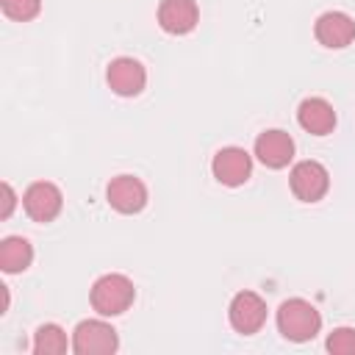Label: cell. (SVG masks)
Masks as SVG:
<instances>
[{"mask_svg": "<svg viewBox=\"0 0 355 355\" xmlns=\"http://www.w3.org/2000/svg\"><path fill=\"white\" fill-rule=\"evenodd\" d=\"M89 300H92V308L100 316H119V313H125L133 305L136 288H133V280L128 275L108 272V275L94 280Z\"/></svg>", "mask_w": 355, "mask_h": 355, "instance_id": "obj_1", "label": "cell"}, {"mask_svg": "<svg viewBox=\"0 0 355 355\" xmlns=\"http://www.w3.org/2000/svg\"><path fill=\"white\" fill-rule=\"evenodd\" d=\"M277 330L288 341H311L322 330V313L302 297H291L277 308Z\"/></svg>", "mask_w": 355, "mask_h": 355, "instance_id": "obj_2", "label": "cell"}, {"mask_svg": "<svg viewBox=\"0 0 355 355\" xmlns=\"http://www.w3.org/2000/svg\"><path fill=\"white\" fill-rule=\"evenodd\" d=\"M119 347L116 330L103 319H83L72 333V349L78 355H111Z\"/></svg>", "mask_w": 355, "mask_h": 355, "instance_id": "obj_3", "label": "cell"}, {"mask_svg": "<svg viewBox=\"0 0 355 355\" xmlns=\"http://www.w3.org/2000/svg\"><path fill=\"white\" fill-rule=\"evenodd\" d=\"M291 191L302 202H319L330 189V175L319 161H300L288 175Z\"/></svg>", "mask_w": 355, "mask_h": 355, "instance_id": "obj_4", "label": "cell"}, {"mask_svg": "<svg viewBox=\"0 0 355 355\" xmlns=\"http://www.w3.org/2000/svg\"><path fill=\"white\" fill-rule=\"evenodd\" d=\"M22 205H25V214L33 222H53L64 208V194H61V189L55 183L36 180L22 194Z\"/></svg>", "mask_w": 355, "mask_h": 355, "instance_id": "obj_5", "label": "cell"}, {"mask_svg": "<svg viewBox=\"0 0 355 355\" xmlns=\"http://www.w3.org/2000/svg\"><path fill=\"white\" fill-rule=\"evenodd\" d=\"M227 319L233 324L236 333L241 336H252L263 327L266 322V302L255 294V291H239L233 300H230V308H227Z\"/></svg>", "mask_w": 355, "mask_h": 355, "instance_id": "obj_6", "label": "cell"}, {"mask_svg": "<svg viewBox=\"0 0 355 355\" xmlns=\"http://www.w3.org/2000/svg\"><path fill=\"white\" fill-rule=\"evenodd\" d=\"M211 172L222 186H241L252 175V155L244 147H222L211 161Z\"/></svg>", "mask_w": 355, "mask_h": 355, "instance_id": "obj_7", "label": "cell"}, {"mask_svg": "<svg viewBox=\"0 0 355 355\" xmlns=\"http://www.w3.org/2000/svg\"><path fill=\"white\" fill-rule=\"evenodd\" d=\"M105 200L119 214H139L147 205V186L133 175H116L105 186Z\"/></svg>", "mask_w": 355, "mask_h": 355, "instance_id": "obj_8", "label": "cell"}, {"mask_svg": "<svg viewBox=\"0 0 355 355\" xmlns=\"http://www.w3.org/2000/svg\"><path fill=\"white\" fill-rule=\"evenodd\" d=\"M313 36L319 44H324L330 50H341V47L352 44V39H355V19L344 11H324V14H319V19L313 25Z\"/></svg>", "mask_w": 355, "mask_h": 355, "instance_id": "obj_9", "label": "cell"}, {"mask_svg": "<svg viewBox=\"0 0 355 355\" xmlns=\"http://www.w3.org/2000/svg\"><path fill=\"white\" fill-rule=\"evenodd\" d=\"M105 80H108L111 92H116L119 97H136L147 83V72L136 58L122 55V58H114L108 64Z\"/></svg>", "mask_w": 355, "mask_h": 355, "instance_id": "obj_10", "label": "cell"}, {"mask_svg": "<svg viewBox=\"0 0 355 355\" xmlns=\"http://www.w3.org/2000/svg\"><path fill=\"white\" fill-rule=\"evenodd\" d=\"M255 155L263 166L269 169H283L288 166V161L294 158V139L280 130V128H272V130H263L258 139H255Z\"/></svg>", "mask_w": 355, "mask_h": 355, "instance_id": "obj_11", "label": "cell"}, {"mask_svg": "<svg viewBox=\"0 0 355 355\" xmlns=\"http://www.w3.org/2000/svg\"><path fill=\"white\" fill-rule=\"evenodd\" d=\"M197 19H200V8L194 0H161V6H158V25L166 33L183 36V33L194 31Z\"/></svg>", "mask_w": 355, "mask_h": 355, "instance_id": "obj_12", "label": "cell"}, {"mask_svg": "<svg viewBox=\"0 0 355 355\" xmlns=\"http://www.w3.org/2000/svg\"><path fill=\"white\" fill-rule=\"evenodd\" d=\"M297 122L313 136H327L336 128V111L324 97H305L297 108Z\"/></svg>", "mask_w": 355, "mask_h": 355, "instance_id": "obj_13", "label": "cell"}, {"mask_svg": "<svg viewBox=\"0 0 355 355\" xmlns=\"http://www.w3.org/2000/svg\"><path fill=\"white\" fill-rule=\"evenodd\" d=\"M33 261V247L28 239L22 236H6L0 241V269L14 275V272H25Z\"/></svg>", "mask_w": 355, "mask_h": 355, "instance_id": "obj_14", "label": "cell"}, {"mask_svg": "<svg viewBox=\"0 0 355 355\" xmlns=\"http://www.w3.org/2000/svg\"><path fill=\"white\" fill-rule=\"evenodd\" d=\"M67 347H69L67 333L53 322L42 324L33 333V352L36 355H61V352H67Z\"/></svg>", "mask_w": 355, "mask_h": 355, "instance_id": "obj_15", "label": "cell"}, {"mask_svg": "<svg viewBox=\"0 0 355 355\" xmlns=\"http://www.w3.org/2000/svg\"><path fill=\"white\" fill-rule=\"evenodd\" d=\"M3 6V14L8 19H17V22H28L39 14L42 8V0H0Z\"/></svg>", "mask_w": 355, "mask_h": 355, "instance_id": "obj_16", "label": "cell"}, {"mask_svg": "<svg viewBox=\"0 0 355 355\" xmlns=\"http://www.w3.org/2000/svg\"><path fill=\"white\" fill-rule=\"evenodd\" d=\"M327 352H333V355H355V327H336L327 336Z\"/></svg>", "mask_w": 355, "mask_h": 355, "instance_id": "obj_17", "label": "cell"}, {"mask_svg": "<svg viewBox=\"0 0 355 355\" xmlns=\"http://www.w3.org/2000/svg\"><path fill=\"white\" fill-rule=\"evenodd\" d=\"M0 194H3V208H0V216H3V219H8V216H11V211H14V205H17V194H14L11 183H0Z\"/></svg>", "mask_w": 355, "mask_h": 355, "instance_id": "obj_18", "label": "cell"}]
</instances>
